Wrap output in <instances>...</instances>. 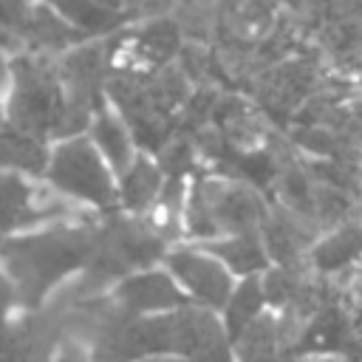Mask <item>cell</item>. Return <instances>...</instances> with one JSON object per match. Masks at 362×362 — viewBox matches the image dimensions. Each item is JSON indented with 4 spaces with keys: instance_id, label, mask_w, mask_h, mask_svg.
I'll use <instances>...</instances> for the list:
<instances>
[{
    "instance_id": "1",
    "label": "cell",
    "mask_w": 362,
    "mask_h": 362,
    "mask_svg": "<svg viewBox=\"0 0 362 362\" xmlns=\"http://www.w3.org/2000/svg\"><path fill=\"white\" fill-rule=\"evenodd\" d=\"M99 215L54 221L0 243V263L11 277L20 308H40L57 300L88 266L96 243Z\"/></svg>"
},
{
    "instance_id": "2",
    "label": "cell",
    "mask_w": 362,
    "mask_h": 362,
    "mask_svg": "<svg viewBox=\"0 0 362 362\" xmlns=\"http://www.w3.org/2000/svg\"><path fill=\"white\" fill-rule=\"evenodd\" d=\"M170 243L175 240L164 229L153 226L147 215H127L122 209L99 215L90 260L82 274L62 291V297L76 300L105 294L122 277L147 266H158Z\"/></svg>"
},
{
    "instance_id": "3",
    "label": "cell",
    "mask_w": 362,
    "mask_h": 362,
    "mask_svg": "<svg viewBox=\"0 0 362 362\" xmlns=\"http://www.w3.org/2000/svg\"><path fill=\"white\" fill-rule=\"evenodd\" d=\"M6 122L48 141L76 136L57 65V54L17 51L8 57V85L3 93Z\"/></svg>"
},
{
    "instance_id": "4",
    "label": "cell",
    "mask_w": 362,
    "mask_h": 362,
    "mask_svg": "<svg viewBox=\"0 0 362 362\" xmlns=\"http://www.w3.org/2000/svg\"><path fill=\"white\" fill-rule=\"evenodd\" d=\"M42 181L59 198L90 215H107L119 209L116 173L107 167V161L85 133L65 136L51 144Z\"/></svg>"
},
{
    "instance_id": "5",
    "label": "cell",
    "mask_w": 362,
    "mask_h": 362,
    "mask_svg": "<svg viewBox=\"0 0 362 362\" xmlns=\"http://www.w3.org/2000/svg\"><path fill=\"white\" fill-rule=\"evenodd\" d=\"M181 223L189 240H212L232 232L263 229L266 206L257 192L238 181L201 178L189 184L184 195Z\"/></svg>"
},
{
    "instance_id": "6",
    "label": "cell",
    "mask_w": 362,
    "mask_h": 362,
    "mask_svg": "<svg viewBox=\"0 0 362 362\" xmlns=\"http://www.w3.org/2000/svg\"><path fill=\"white\" fill-rule=\"evenodd\" d=\"M156 354H173L187 362H235L232 339L218 311L187 303L167 314H153Z\"/></svg>"
},
{
    "instance_id": "7",
    "label": "cell",
    "mask_w": 362,
    "mask_h": 362,
    "mask_svg": "<svg viewBox=\"0 0 362 362\" xmlns=\"http://www.w3.org/2000/svg\"><path fill=\"white\" fill-rule=\"evenodd\" d=\"M90 212L68 204L42 178H28L20 173L0 170V238H11L54 221L85 218Z\"/></svg>"
},
{
    "instance_id": "8",
    "label": "cell",
    "mask_w": 362,
    "mask_h": 362,
    "mask_svg": "<svg viewBox=\"0 0 362 362\" xmlns=\"http://www.w3.org/2000/svg\"><path fill=\"white\" fill-rule=\"evenodd\" d=\"M65 337L62 297L40 308H20L0 325V362H54Z\"/></svg>"
},
{
    "instance_id": "9",
    "label": "cell",
    "mask_w": 362,
    "mask_h": 362,
    "mask_svg": "<svg viewBox=\"0 0 362 362\" xmlns=\"http://www.w3.org/2000/svg\"><path fill=\"white\" fill-rule=\"evenodd\" d=\"M161 266L173 274V280L178 283V288L187 294L189 303L209 311H221V305L226 303L235 286L229 269L195 240L170 243V249L161 257Z\"/></svg>"
},
{
    "instance_id": "10",
    "label": "cell",
    "mask_w": 362,
    "mask_h": 362,
    "mask_svg": "<svg viewBox=\"0 0 362 362\" xmlns=\"http://www.w3.org/2000/svg\"><path fill=\"white\" fill-rule=\"evenodd\" d=\"M122 311L136 314V317H153V314H167L173 308L187 305V294L178 288V283L173 280V274L158 263V266H147L139 269L127 277H122L119 283H113L105 291Z\"/></svg>"
},
{
    "instance_id": "11",
    "label": "cell",
    "mask_w": 362,
    "mask_h": 362,
    "mask_svg": "<svg viewBox=\"0 0 362 362\" xmlns=\"http://www.w3.org/2000/svg\"><path fill=\"white\" fill-rule=\"evenodd\" d=\"M85 136L90 139V144L99 150V156L107 161V167L116 175H122L133 164V158L141 153L130 124L124 122V116L110 102L96 107V113L90 116V122L85 127Z\"/></svg>"
},
{
    "instance_id": "12",
    "label": "cell",
    "mask_w": 362,
    "mask_h": 362,
    "mask_svg": "<svg viewBox=\"0 0 362 362\" xmlns=\"http://www.w3.org/2000/svg\"><path fill=\"white\" fill-rule=\"evenodd\" d=\"M201 243L209 255H215L235 280L240 277H257L272 266V255L266 249L263 232L260 229H249V232H232V235H221L212 240H195Z\"/></svg>"
},
{
    "instance_id": "13",
    "label": "cell",
    "mask_w": 362,
    "mask_h": 362,
    "mask_svg": "<svg viewBox=\"0 0 362 362\" xmlns=\"http://www.w3.org/2000/svg\"><path fill=\"white\" fill-rule=\"evenodd\" d=\"M167 175L158 164V158L139 153L133 164L116 175V192H119V209L127 215H147L164 192Z\"/></svg>"
},
{
    "instance_id": "14",
    "label": "cell",
    "mask_w": 362,
    "mask_h": 362,
    "mask_svg": "<svg viewBox=\"0 0 362 362\" xmlns=\"http://www.w3.org/2000/svg\"><path fill=\"white\" fill-rule=\"evenodd\" d=\"M51 144L54 141L6 122L0 127V170L20 173L28 178H42L51 156Z\"/></svg>"
},
{
    "instance_id": "15",
    "label": "cell",
    "mask_w": 362,
    "mask_h": 362,
    "mask_svg": "<svg viewBox=\"0 0 362 362\" xmlns=\"http://www.w3.org/2000/svg\"><path fill=\"white\" fill-rule=\"evenodd\" d=\"M232 356L235 362H283V328L272 308L232 339Z\"/></svg>"
},
{
    "instance_id": "16",
    "label": "cell",
    "mask_w": 362,
    "mask_h": 362,
    "mask_svg": "<svg viewBox=\"0 0 362 362\" xmlns=\"http://www.w3.org/2000/svg\"><path fill=\"white\" fill-rule=\"evenodd\" d=\"M263 311H269V300L263 291V280L257 277H240L235 280L226 303L221 305L218 317L223 322V331L229 334V339H235L243 328H249Z\"/></svg>"
},
{
    "instance_id": "17",
    "label": "cell",
    "mask_w": 362,
    "mask_h": 362,
    "mask_svg": "<svg viewBox=\"0 0 362 362\" xmlns=\"http://www.w3.org/2000/svg\"><path fill=\"white\" fill-rule=\"evenodd\" d=\"M311 257H314V263H317L322 272L342 269V266H348L351 260L362 257V223L342 226V229H337L334 235L322 238V240L314 246Z\"/></svg>"
},
{
    "instance_id": "18",
    "label": "cell",
    "mask_w": 362,
    "mask_h": 362,
    "mask_svg": "<svg viewBox=\"0 0 362 362\" xmlns=\"http://www.w3.org/2000/svg\"><path fill=\"white\" fill-rule=\"evenodd\" d=\"M17 311H20L17 288H14L11 277L6 274V269H3V263H0V325H3V322H8Z\"/></svg>"
},
{
    "instance_id": "19",
    "label": "cell",
    "mask_w": 362,
    "mask_h": 362,
    "mask_svg": "<svg viewBox=\"0 0 362 362\" xmlns=\"http://www.w3.org/2000/svg\"><path fill=\"white\" fill-rule=\"evenodd\" d=\"M54 362H96L76 339H71V337H65V342L59 345V354H57V359Z\"/></svg>"
},
{
    "instance_id": "20",
    "label": "cell",
    "mask_w": 362,
    "mask_h": 362,
    "mask_svg": "<svg viewBox=\"0 0 362 362\" xmlns=\"http://www.w3.org/2000/svg\"><path fill=\"white\" fill-rule=\"evenodd\" d=\"M6 85H8V57L0 54V96L6 93Z\"/></svg>"
},
{
    "instance_id": "21",
    "label": "cell",
    "mask_w": 362,
    "mask_h": 362,
    "mask_svg": "<svg viewBox=\"0 0 362 362\" xmlns=\"http://www.w3.org/2000/svg\"><path fill=\"white\" fill-rule=\"evenodd\" d=\"M93 3H99V6H107V8H116V11H122V14H127V8H124V0H93ZM130 17V14H127ZM133 23V20H130Z\"/></svg>"
},
{
    "instance_id": "22",
    "label": "cell",
    "mask_w": 362,
    "mask_h": 362,
    "mask_svg": "<svg viewBox=\"0 0 362 362\" xmlns=\"http://www.w3.org/2000/svg\"><path fill=\"white\" fill-rule=\"evenodd\" d=\"M141 362H187V359L173 356V354H156V356H147V359H141Z\"/></svg>"
},
{
    "instance_id": "23",
    "label": "cell",
    "mask_w": 362,
    "mask_h": 362,
    "mask_svg": "<svg viewBox=\"0 0 362 362\" xmlns=\"http://www.w3.org/2000/svg\"><path fill=\"white\" fill-rule=\"evenodd\" d=\"M6 124V102H3V96H0V127Z\"/></svg>"
},
{
    "instance_id": "24",
    "label": "cell",
    "mask_w": 362,
    "mask_h": 362,
    "mask_svg": "<svg viewBox=\"0 0 362 362\" xmlns=\"http://www.w3.org/2000/svg\"><path fill=\"white\" fill-rule=\"evenodd\" d=\"M0 243H3V238H0Z\"/></svg>"
}]
</instances>
